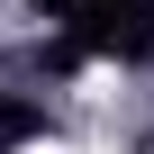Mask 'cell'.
Listing matches in <instances>:
<instances>
[{
    "label": "cell",
    "instance_id": "1",
    "mask_svg": "<svg viewBox=\"0 0 154 154\" xmlns=\"http://www.w3.org/2000/svg\"><path fill=\"white\" fill-rule=\"evenodd\" d=\"M45 154H82V145H45Z\"/></svg>",
    "mask_w": 154,
    "mask_h": 154
}]
</instances>
